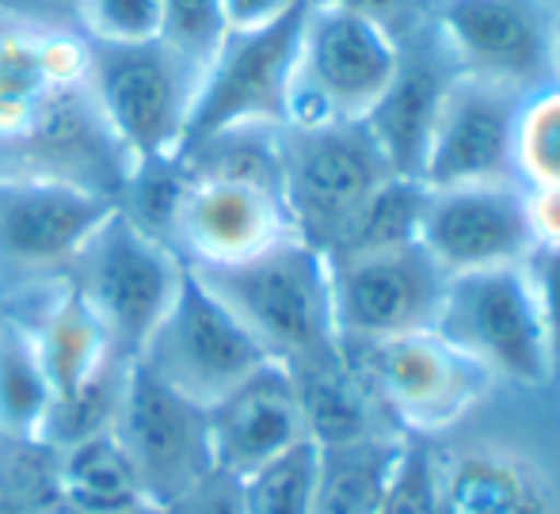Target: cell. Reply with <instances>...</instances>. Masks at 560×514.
Segmentation results:
<instances>
[{
  "label": "cell",
  "instance_id": "e0dca14e",
  "mask_svg": "<svg viewBox=\"0 0 560 514\" xmlns=\"http://www.w3.org/2000/svg\"><path fill=\"white\" fill-rule=\"evenodd\" d=\"M294 233L287 199L275 187L236 179H187L168 225V248L195 271L259 256Z\"/></svg>",
  "mask_w": 560,
  "mask_h": 514
},
{
  "label": "cell",
  "instance_id": "8992f818",
  "mask_svg": "<svg viewBox=\"0 0 560 514\" xmlns=\"http://www.w3.org/2000/svg\"><path fill=\"white\" fill-rule=\"evenodd\" d=\"M435 331L485 366L492 382H515L523 389L557 382L549 331L526 264L446 279Z\"/></svg>",
  "mask_w": 560,
  "mask_h": 514
},
{
  "label": "cell",
  "instance_id": "ffe728a7",
  "mask_svg": "<svg viewBox=\"0 0 560 514\" xmlns=\"http://www.w3.org/2000/svg\"><path fill=\"white\" fill-rule=\"evenodd\" d=\"M454 61L435 58H408L405 46H400V66L393 77L389 92L377 100V107L370 110V118L362 126L370 130V138L377 141L382 156L389 161L393 172L400 176H416L420 179V161L423 149H428L431 126H435L439 103H443L450 81H454Z\"/></svg>",
  "mask_w": 560,
  "mask_h": 514
},
{
  "label": "cell",
  "instance_id": "74e56055",
  "mask_svg": "<svg viewBox=\"0 0 560 514\" xmlns=\"http://www.w3.org/2000/svg\"><path fill=\"white\" fill-rule=\"evenodd\" d=\"M20 4H31V8H43V12H54V15H73V4L77 0H20Z\"/></svg>",
  "mask_w": 560,
  "mask_h": 514
},
{
  "label": "cell",
  "instance_id": "1f68e13d",
  "mask_svg": "<svg viewBox=\"0 0 560 514\" xmlns=\"http://www.w3.org/2000/svg\"><path fill=\"white\" fill-rule=\"evenodd\" d=\"M526 267H530L534 290H538L541 320H546L549 351H553V370L560 377V244L557 248H538Z\"/></svg>",
  "mask_w": 560,
  "mask_h": 514
},
{
  "label": "cell",
  "instance_id": "8fae6325",
  "mask_svg": "<svg viewBox=\"0 0 560 514\" xmlns=\"http://www.w3.org/2000/svg\"><path fill=\"white\" fill-rule=\"evenodd\" d=\"M332 267V316L339 343H377L435 328L446 294V274L420 248L343 252Z\"/></svg>",
  "mask_w": 560,
  "mask_h": 514
},
{
  "label": "cell",
  "instance_id": "d6a6232c",
  "mask_svg": "<svg viewBox=\"0 0 560 514\" xmlns=\"http://www.w3.org/2000/svg\"><path fill=\"white\" fill-rule=\"evenodd\" d=\"M156 514H244L241 488H236L233 477L214 469L207 480H199L191 492H184L179 500H172L168 507H161Z\"/></svg>",
  "mask_w": 560,
  "mask_h": 514
},
{
  "label": "cell",
  "instance_id": "4fadbf2b",
  "mask_svg": "<svg viewBox=\"0 0 560 514\" xmlns=\"http://www.w3.org/2000/svg\"><path fill=\"white\" fill-rule=\"evenodd\" d=\"M305 8L275 27L222 38L202 73L184 145L233 126H287V96Z\"/></svg>",
  "mask_w": 560,
  "mask_h": 514
},
{
  "label": "cell",
  "instance_id": "d6986e66",
  "mask_svg": "<svg viewBox=\"0 0 560 514\" xmlns=\"http://www.w3.org/2000/svg\"><path fill=\"white\" fill-rule=\"evenodd\" d=\"M8 313L23 316V324L35 336L46 377L54 385V405L77 393L84 382H92L115 359H126V354L115 351L104 324L96 320V313L81 302V294L66 279L38 290L27 302L12 305Z\"/></svg>",
  "mask_w": 560,
  "mask_h": 514
},
{
  "label": "cell",
  "instance_id": "ba28073f",
  "mask_svg": "<svg viewBox=\"0 0 560 514\" xmlns=\"http://www.w3.org/2000/svg\"><path fill=\"white\" fill-rule=\"evenodd\" d=\"M339 347L366 382L377 408L416 434H435L462 423L492 389V374L435 328Z\"/></svg>",
  "mask_w": 560,
  "mask_h": 514
},
{
  "label": "cell",
  "instance_id": "60d3db41",
  "mask_svg": "<svg viewBox=\"0 0 560 514\" xmlns=\"http://www.w3.org/2000/svg\"><path fill=\"white\" fill-rule=\"evenodd\" d=\"M553 4H557V8H560V0H553Z\"/></svg>",
  "mask_w": 560,
  "mask_h": 514
},
{
  "label": "cell",
  "instance_id": "7a4b0ae2",
  "mask_svg": "<svg viewBox=\"0 0 560 514\" xmlns=\"http://www.w3.org/2000/svg\"><path fill=\"white\" fill-rule=\"evenodd\" d=\"M195 274L282 366L310 362L339 343L332 267L325 252L302 236H287L252 259Z\"/></svg>",
  "mask_w": 560,
  "mask_h": 514
},
{
  "label": "cell",
  "instance_id": "836d02e7",
  "mask_svg": "<svg viewBox=\"0 0 560 514\" xmlns=\"http://www.w3.org/2000/svg\"><path fill=\"white\" fill-rule=\"evenodd\" d=\"M305 4L310 0H222L225 35H248V31L275 27V23L302 12Z\"/></svg>",
  "mask_w": 560,
  "mask_h": 514
},
{
  "label": "cell",
  "instance_id": "f35d334b",
  "mask_svg": "<svg viewBox=\"0 0 560 514\" xmlns=\"http://www.w3.org/2000/svg\"><path fill=\"white\" fill-rule=\"evenodd\" d=\"M20 514H58L54 507H31V511H20Z\"/></svg>",
  "mask_w": 560,
  "mask_h": 514
},
{
  "label": "cell",
  "instance_id": "d4e9b609",
  "mask_svg": "<svg viewBox=\"0 0 560 514\" xmlns=\"http://www.w3.org/2000/svg\"><path fill=\"white\" fill-rule=\"evenodd\" d=\"M423 202H428V184L416 176H400L393 172L382 187L366 199L359 210L354 225L336 244L328 256H343V252H382V248H405V244H420V218Z\"/></svg>",
  "mask_w": 560,
  "mask_h": 514
},
{
  "label": "cell",
  "instance_id": "6da1fadb",
  "mask_svg": "<svg viewBox=\"0 0 560 514\" xmlns=\"http://www.w3.org/2000/svg\"><path fill=\"white\" fill-rule=\"evenodd\" d=\"M133 161L89 92V38L66 15L0 0V176L122 195Z\"/></svg>",
  "mask_w": 560,
  "mask_h": 514
},
{
  "label": "cell",
  "instance_id": "8d00e7d4",
  "mask_svg": "<svg viewBox=\"0 0 560 514\" xmlns=\"http://www.w3.org/2000/svg\"><path fill=\"white\" fill-rule=\"evenodd\" d=\"M549 69L553 84H560V8H553V27H549Z\"/></svg>",
  "mask_w": 560,
  "mask_h": 514
},
{
  "label": "cell",
  "instance_id": "ac0fdd59",
  "mask_svg": "<svg viewBox=\"0 0 560 514\" xmlns=\"http://www.w3.org/2000/svg\"><path fill=\"white\" fill-rule=\"evenodd\" d=\"M207 431L214 469L233 480H244L259 465L294 449L310 439L294 374L282 362H267L207 408Z\"/></svg>",
  "mask_w": 560,
  "mask_h": 514
},
{
  "label": "cell",
  "instance_id": "7402d4cb",
  "mask_svg": "<svg viewBox=\"0 0 560 514\" xmlns=\"http://www.w3.org/2000/svg\"><path fill=\"white\" fill-rule=\"evenodd\" d=\"M400 457H405V442L385 431L317 446L313 514H385Z\"/></svg>",
  "mask_w": 560,
  "mask_h": 514
},
{
  "label": "cell",
  "instance_id": "f546056e",
  "mask_svg": "<svg viewBox=\"0 0 560 514\" xmlns=\"http://www.w3.org/2000/svg\"><path fill=\"white\" fill-rule=\"evenodd\" d=\"M54 507V454L0 442V514Z\"/></svg>",
  "mask_w": 560,
  "mask_h": 514
},
{
  "label": "cell",
  "instance_id": "44dd1931",
  "mask_svg": "<svg viewBox=\"0 0 560 514\" xmlns=\"http://www.w3.org/2000/svg\"><path fill=\"white\" fill-rule=\"evenodd\" d=\"M435 488L443 514H549L541 472L500 449H469L435 462Z\"/></svg>",
  "mask_w": 560,
  "mask_h": 514
},
{
  "label": "cell",
  "instance_id": "4dcf8cb0",
  "mask_svg": "<svg viewBox=\"0 0 560 514\" xmlns=\"http://www.w3.org/2000/svg\"><path fill=\"white\" fill-rule=\"evenodd\" d=\"M164 43L184 50L199 66H210L225 38L222 0H164Z\"/></svg>",
  "mask_w": 560,
  "mask_h": 514
},
{
  "label": "cell",
  "instance_id": "5bb4252c",
  "mask_svg": "<svg viewBox=\"0 0 560 514\" xmlns=\"http://www.w3.org/2000/svg\"><path fill=\"white\" fill-rule=\"evenodd\" d=\"M420 248L435 259L446 279L530 264L538 241L526 210V187L518 179L443 191L428 187Z\"/></svg>",
  "mask_w": 560,
  "mask_h": 514
},
{
  "label": "cell",
  "instance_id": "d590c367",
  "mask_svg": "<svg viewBox=\"0 0 560 514\" xmlns=\"http://www.w3.org/2000/svg\"><path fill=\"white\" fill-rule=\"evenodd\" d=\"M336 4L354 8V12L370 15V20H377V23H385V27L397 31V15H400V8H405V0H336Z\"/></svg>",
  "mask_w": 560,
  "mask_h": 514
},
{
  "label": "cell",
  "instance_id": "30bf717a",
  "mask_svg": "<svg viewBox=\"0 0 560 514\" xmlns=\"http://www.w3.org/2000/svg\"><path fill=\"white\" fill-rule=\"evenodd\" d=\"M133 362L179 397L210 408L275 359L187 267L168 313Z\"/></svg>",
  "mask_w": 560,
  "mask_h": 514
},
{
  "label": "cell",
  "instance_id": "484cf974",
  "mask_svg": "<svg viewBox=\"0 0 560 514\" xmlns=\"http://www.w3.org/2000/svg\"><path fill=\"white\" fill-rule=\"evenodd\" d=\"M133 359H115L112 366L100 370L92 382H84L77 393L61 397L50 411V423H46L43 446L50 454L69 449L84 439H96V434L115 431L118 408H122L126 377H130Z\"/></svg>",
  "mask_w": 560,
  "mask_h": 514
},
{
  "label": "cell",
  "instance_id": "9c48e42d",
  "mask_svg": "<svg viewBox=\"0 0 560 514\" xmlns=\"http://www.w3.org/2000/svg\"><path fill=\"white\" fill-rule=\"evenodd\" d=\"M393 176L389 161L362 122L290 130L282 126V199L294 233L336 252L370 195Z\"/></svg>",
  "mask_w": 560,
  "mask_h": 514
},
{
  "label": "cell",
  "instance_id": "5b68a950",
  "mask_svg": "<svg viewBox=\"0 0 560 514\" xmlns=\"http://www.w3.org/2000/svg\"><path fill=\"white\" fill-rule=\"evenodd\" d=\"M184 274V259L115 206L77 252L66 282L96 313L115 351L138 359L156 320L168 313Z\"/></svg>",
  "mask_w": 560,
  "mask_h": 514
},
{
  "label": "cell",
  "instance_id": "7c38bea8",
  "mask_svg": "<svg viewBox=\"0 0 560 514\" xmlns=\"http://www.w3.org/2000/svg\"><path fill=\"white\" fill-rule=\"evenodd\" d=\"M112 434L153 511L168 507L172 500L191 492L199 480L214 472L207 408L161 385L138 362H130L122 408H118Z\"/></svg>",
  "mask_w": 560,
  "mask_h": 514
},
{
  "label": "cell",
  "instance_id": "2e32d148",
  "mask_svg": "<svg viewBox=\"0 0 560 514\" xmlns=\"http://www.w3.org/2000/svg\"><path fill=\"white\" fill-rule=\"evenodd\" d=\"M439 43L457 73L534 92L549 69V0H439Z\"/></svg>",
  "mask_w": 560,
  "mask_h": 514
},
{
  "label": "cell",
  "instance_id": "277c9868",
  "mask_svg": "<svg viewBox=\"0 0 560 514\" xmlns=\"http://www.w3.org/2000/svg\"><path fill=\"white\" fill-rule=\"evenodd\" d=\"M202 73L207 66L164 38L149 43L89 38V92L133 168L172 161L184 149Z\"/></svg>",
  "mask_w": 560,
  "mask_h": 514
},
{
  "label": "cell",
  "instance_id": "4316f807",
  "mask_svg": "<svg viewBox=\"0 0 560 514\" xmlns=\"http://www.w3.org/2000/svg\"><path fill=\"white\" fill-rule=\"evenodd\" d=\"M236 488H241L244 514H313V495H317V442L313 439L298 442L294 449L259 465L244 480H236Z\"/></svg>",
  "mask_w": 560,
  "mask_h": 514
},
{
  "label": "cell",
  "instance_id": "9a60e30c",
  "mask_svg": "<svg viewBox=\"0 0 560 514\" xmlns=\"http://www.w3.org/2000/svg\"><path fill=\"white\" fill-rule=\"evenodd\" d=\"M523 92L454 73L428 149L420 161V179L431 191L443 187H477L515 179V122Z\"/></svg>",
  "mask_w": 560,
  "mask_h": 514
},
{
  "label": "cell",
  "instance_id": "ab89813d",
  "mask_svg": "<svg viewBox=\"0 0 560 514\" xmlns=\"http://www.w3.org/2000/svg\"><path fill=\"white\" fill-rule=\"evenodd\" d=\"M54 511H58V507H54ZM58 514H66V511H58ZM138 514H156V511H138Z\"/></svg>",
  "mask_w": 560,
  "mask_h": 514
},
{
  "label": "cell",
  "instance_id": "52a82bcc",
  "mask_svg": "<svg viewBox=\"0 0 560 514\" xmlns=\"http://www.w3.org/2000/svg\"><path fill=\"white\" fill-rule=\"evenodd\" d=\"M115 199L58 179L0 176V308H12L69 274Z\"/></svg>",
  "mask_w": 560,
  "mask_h": 514
},
{
  "label": "cell",
  "instance_id": "3957f363",
  "mask_svg": "<svg viewBox=\"0 0 560 514\" xmlns=\"http://www.w3.org/2000/svg\"><path fill=\"white\" fill-rule=\"evenodd\" d=\"M397 66V31L336 0H310L290 77L287 126L317 130L366 122L377 100L389 92Z\"/></svg>",
  "mask_w": 560,
  "mask_h": 514
},
{
  "label": "cell",
  "instance_id": "603a6c76",
  "mask_svg": "<svg viewBox=\"0 0 560 514\" xmlns=\"http://www.w3.org/2000/svg\"><path fill=\"white\" fill-rule=\"evenodd\" d=\"M54 507L66 514L153 511L112 431L54 454Z\"/></svg>",
  "mask_w": 560,
  "mask_h": 514
},
{
  "label": "cell",
  "instance_id": "e575fe53",
  "mask_svg": "<svg viewBox=\"0 0 560 514\" xmlns=\"http://www.w3.org/2000/svg\"><path fill=\"white\" fill-rule=\"evenodd\" d=\"M526 210H530V225H534L538 248H557L560 244V191L526 187Z\"/></svg>",
  "mask_w": 560,
  "mask_h": 514
},
{
  "label": "cell",
  "instance_id": "f1b7e54d",
  "mask_svg": "<svg viewBox=\"0 0 560 514\" xmlns=\"http://www.w3.org/2000/svg\"><path fill=\"white\" fill-rule=\"evenodd\" d=\"M69 20L92 43H149L164 35V0H77Z\"/></svg>",
  "mask_w": 560,
  "mask_h": 514
},
{
  "label": "cell",
  "instance_id": "cb8c5ba5",
  "mask_svg": "<svg viewBox=\"0 0 560 514\" xmlns=\"http://www.w3.org/2000/svg\"><path fill=\"white\" fill-rule=\"evenodd\" d=\"M54 385L23 316L0 308V442L43 446Z\"/></svg>",
  "mask_w": 560,
  "mask_h": 514
},
{
  "label": "cell",
  "instance_id": "83f0119b",
  "mask_svg": "<svg viewBox=\"0 0 560 514\" xmlns=\"http://www.w3.org/2000/svg\"><path fill=\"white\" fill-rule=\"evenodd\" d=\"M515 179L523 187L560 191V84L523 96L515 122Z\"/></svg>",
  "mask_w": 560,
  "mask_h": 514
}]
</instances>
